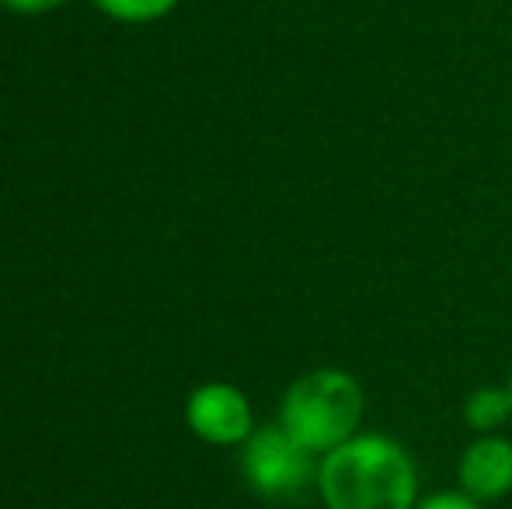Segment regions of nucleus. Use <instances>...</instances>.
I'll list each match as a JSON object with an SVG mask.
<instances>
[{"mask_svg":"<svg viewBox=\"0 0 512 509\" xmlns=\"http://www.w3.org/2000/svg\"><path fill=\"white\" fill-rule=\"evenodd\" d=\"M185 419L199 440L216 443V447H237L258 429L251 401L244 398L241 387L220 381L192 391L189 405H185Z\"/></svg>","mask_w":512,"mask_h":509,"instance_id":"20e7f679","label":"nucleus"},{"mask_svg":"<svg viewBox=\"0 0 512 509\" xmlns=\"http://www.w3.org/2000/svg\"><path fill=\"white\" fill-rule=\"evenodd\" d=\"M244 482L269 503H297L300 496L317 485V461L304 443H297L283 429V422L258 426L241 443Z\"/></svg>","mask_w":512,"mask_h":509,"instance_id":"7ed1b4c3","label":"nucleus"},{"mask_svg":"<svg viewBox=\"0 0 512 509\" xmlns=\"http://www.w3.org/2000/svg\"><path fill=\"white\" fill-rule=\"evenodd\" d=\"M506 387H509V398H512V374H509V384Z\"/></svg>","mask_w":512,"mask_h":509,"instance_id":"9d476101","label":"nucleus"},{"mask_svg":"<svg viewBox=\"0 0 512 509\" xmlns=\"http://www.w3.org/2000/svg\"><path fill=\"white\" fill-rule=\"evenodd\" d=\"M0 4L21 14H42V11H56V7H63L67 0H0Z\"/></svg>","mask_w":512,"mask_h":509,"instance_id":"1a4fd4ad","label":"nucleus"},{"mask_svg":"<svg viewBox=\"0 0 512 509\" xmlns=\"http://www.w3.org/2000/svg\"><path fill=\"white\" fill-rule=\"evenodd\" d=\"M415 509H485V503H478V499H471L460 489H443V492H429V496H422Z\"/></svg>","mask_w":512,"mask_h":509,"instance_id":"6e6552de","label":"nucleus"},{"mask_svg":"<svg viewBox=\"0 0 512 509\" xmlns=\"http://www.w3.org/2000/svg\"><path fill=\"white\" fill-rule=\"evenodd\" d=\"M509 269H512V255H509Z\"/></svg>","mask_w":512,"mask_h":509,"instance_id":"9b49d317","label":"nucleus"},{"mask_svg":"<svg viewBox=\"0 0 512 509\" xmlns=\"http://www.w3.org/2000/svg\"><path fill=\"white\" fill-rule=\"evenodd\" d=\"M366 387L356 374L342 367H317L297 377L283 394L279 422L297 443H304L314 457L342 447L356 433H363Z\"/></svg>","mask_w":512,"mask_h":509,"instance_id":"f03ea898","label":"nucleus"},{"mask_svg":"<svg viewBox=\"0 0 512 509\" xmlns=\"http://www.w3.org/2000/svg\"><path fill=\"white\" fill-rule=\"evenodd\" d=\"M464 419L467 426L474 429L478 436L488 433H502V426L512 419V398L506 384H485L474 387L464 401Z\"/></svg>","mask_w":512,"mask_h":509,"instance_id":"423d86ee","label":"nucleus"},{"mask_svg":"<svg viewBox=\"0 0 512 509\" xmlns=\"http://www.w3.org/2000/svg\"><path fill=\"white\" fill-rule=\"evenodd\" d=\"M457 489L478 503H499L512 492V440L502 433L474 436L457 461Z\"/></svg>","mask_w":512,"mask_h":509,"instance_id":"39448f33","label":"nucleus"},{"mask_svg":"<svg viewBox=\"0 0 512 509\" xmlns=\"http://www.w3.org/2000/svg\"><path fill=\"white\" fill-rule=\"evenodd\" d=\"M95 4L119 21H154L175 11L178 0H95Z\"/></svg>","mask_w":512,"mask_h":509,"instance_id":"0eeeda50","label":"nucleus"},{"mask_svg":"<svg viewBox=\"0 0 512 509\" xmlns=\"http://www.w3.org/2000/svg\"><path fill=\"white\" fill-rule=\"evenodd\" d=\"M317 496L328 509H415L418 464L387 433H356L317 461Z\"/></svg>","mask_w":512,"mask_h":509,"instance_id":"f257e3e1","label":"nucleus"}]
</instances>
